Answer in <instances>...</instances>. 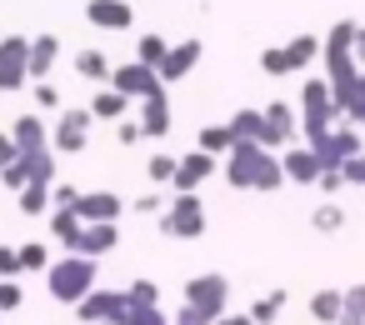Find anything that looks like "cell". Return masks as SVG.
Returning <instances> with one entry per match:
<instances>
[{"instance_id": "6da1fadb", "label": "cell", "mask_w": 365, "mask_h": 325, "mask_svg": "<svg viewBox=\"0 0 365 325\" xmlns=\"http://www.w3.org/2000/svg\"><path fill=\"white\" fill-rule=\"evenodd\" d=\"M225 180H230L235 190H280L285 170H280V160H275L265 145H255V140H235L230 165H225Z\"/></svg>"}, {"instance_id": "7a4b0ae2", "label": "cell", "mask_w": 365, "mask_h": 325, "mask_svg": "<svg viewBox=\"0 0 365 325\" xmlns=\"http://www.w3.org/2000/svg\"><path fill=\"white\" fill-rule=\"evenodd\" d=\"M46 285H51V295H56L61 305H81V300L96 290V260L71 250L66 260H56V265L46 270Z\"/></svg>"}, {"instance_id": "3957f363", "label": "cell", "mask_w": 365, "mask_h": 325, "mask_svg": "<svg viewBox=\"0 0 365 325\" xmlns=\"http://www.w3.org/2000/svg\"><path fill=\"white\" fill-rule=\"evenodd\" d=\"M91 105H71V110H61V120L51 125V150L56 155H81L86 145H91Z\"/></svg>"}, {"instance_id": "277c9868", "label": "cell", "mask_w": 365, "mask_h": 325, "mask_svg": "<svg viewBox=\"0 0 365 325\" xmlns=\"http://www.w3.org/2000/svg\"><path fill=\"white\" fill-rule=\"evenodd\" d=\"M160 230L175 235V240H195V235H205V205H200L195 195H175V200L165 205V215H160Z\"/></svg>"}, {"instance_id": "5b68a950", "label": "cell", "mask_w": 365, "mask_h": 325, "mask_svg": "<svg viewBox=\"0 0 365 325\" xmlns=\"http://www.w3.org/2000/svg\"><path fill=\"white\" fill-rule=\"evenodd\" d=\"M225 295H230V280L225 275H195V280H185V305L200 310L210 325L225 315Z\"/></svg>"}, {"instance_id": "8992f818", "label": "cell", "mask_w": 365, "mask_h": 325, "mask_svg": "<svg viewBox=\"0 0 365 325\" xmlns=\"http://www.w3.org/2000/svg\"><path fill=\"white\" fill-rule=\"evenodd\" d=\"M31 81V41L6 36L0 41V91H21Z\"/></svg>"}, {"instance_id": "52a82bcc", "label": "cell", "mask_w": 365, "mask_h": 325, "mask_svg": "<svg viewBox=\"0 0 365 325\" xmlns=\"http://www.w3.org/2000/svg\"><path fill=\"white\" fill-rule=\"evenodd\" d=\"M125 310H130V295L125 290H91L81 305H76V315L86 320V325H120L125 320Z\"/></svg>"}, {"instance_id": "ba28073f", "label": "cell", "mask_w": 365, "mask_h": 325, "mask_svg": "<svg viewBox=\"0 0 365 325\" xmlns=\"http://www.w3.org/2000/svg\"><path fill=\"white\" fill-rule=\"evenodd\" d=\"M300 105H305V130H310V140L325 135V125L340 115V110H335V96H330L325 81H310V86L300 91Z\"/></svg>"}, {"instance_id": "9c48e42d", "label": "cell", "mask_w": 365, "mask_h": 325, "mask_svg": "<svg viewBox=\"0 0 365 325\" xmlns=\"http://www.w3.org/2000/svg\"><path fill=\"white\" fill-rule=\"evenodd\" d=\"M110 91H120V96H130V100H135V96L145 100V96L165 91V86H160V76H155L150 66L130 61V66H115V71H110Z\"/></svg>"}, {"instance_id": "30bf717a", "label": "cell", "mask_w": 365, "mask_h": 325, "mask_svg": "<svg viewBox=\"0 0 365 325\" xmlns=\"http://www.w3.org/2000/svg\"><path fill=\"white\" fill-rule=\"evenodd\" d=\"M120 210H125V200L115 190H81V200H76V215L86 225H115Z\"/></svg>"}, {"instance_id": "8fae6325", "label": "cell", "mask_w": 365, "mask_h": 325, "mask_svg": "<svg viewBox=\"0 0 365 325\" xmlns=\"http://www.w3.org/2000/svg\"><path fill=\"white\" fill-rule=\"evenodd\" d=\"M210 170H215V155H205V150L180 155V160H175V180H170V185H175V195H195V185H200Z\"/></svg>"}, {"instance_id": "7c38bea8", "label": "cell", "mask_w": 365, "mask_h": 325, "mask_svg": "<svg viewBox=\"0 0 365 325\" xmlns=\"http://www.w3.org/2000/svg\"><path fill=\"white\" fill-rule=\"evenodd\" d=\"M195 61H200V41H180V46H170L165 51V61H160V86H170V81H185L190 71H195Z\"/></svg>"}, {"instance_id": "4fadbf2b", "label": "cell", "mask_w": 365, "mask_h": 325, "mask_svg": "<svg viewBox=\"0 0 365 325\" xmlns=\"http://www.w3.org/2000/svg\"><path fill=\"white\" fill-rule=\"evenodd\" d=\"M86 21H91L96 31H130L135 11L125 6V0H91V6H86Z\"/></svg>"}, {"instance_id": "5bb4252c", "label": "cell", "mask_w": 365, "mask_h": 325, "mask_svg": "<svg viewBox=\"0 0 365 325\" xmlns=\"http://www.w3.org/2000/svg\"><path fill=\"white\" fill-rule=\"evenodd\" d=\"M11 140L21 145V155H26V150H46V145H51V125H46L36 110H31V115H16V125H11Z\"/></svg>"}, {"instance_id": "9a60e30c", "label": "cell", "mask_w": 365, "mask_h": 325, "mask_svg": "<svg viewBox=\"0 0 365 325\" xmlns=\"http://www.w3.org/2000/svg\"><path fill=\"white\" fill-rule=\"evenodd\" d=\"M56 56H61V36H51V31H46V36H36V41H31V81H36V86H46V81H51Z\"/></svg>"}, {"instance_id": "2e32d148", "label": "cell", "mask_w": 365, "mask_h": 325, "mask_svg": "<svg viewBox=\"0 0 365 325\" xmlns=\"http://www.w3.org/2000/svg\"><path fill=\"white\" fill-rule=\"evenodd\" d=\"M115 245H120V225H86V235H81L76 255H91V260H101V255H110Z\"/></svg>"}, {"instance_id": "e0dca14e", "label": "cell", "mask_w": 365, "mask_h": 325, "mask_svg": "<svg viewBox=\"0 0 365 325\" xmlns=\"http://www.w3.org/2000/svg\"><path fill=\"white\" fill-rule=\"evenodd\" d=\"M140 130L155 140V135H170V100H165V91H155V96H145V110H140Z\"/></svg>"}, {"instance_id": "ac0fdd59", "label": "cell", "mask_w": 365, "mask_h": 325, "mask_svg": "<svg viewBox=\"0 0 365 325\" xmlns=\"http://www.w3.org/2000/svg\"><path fill=\"white\" fill-rule=\"evenodd\" d=\"M280 170H285V180H300V185L320 180V160H315V150H285Z\"/></svg>"}, {"instance_id": "d6986e66", "label": "cell", "mask_w": 365, "mask_h": 325, "mask_svg": "<svg viewBox=\"0 0 365 325\" xmlns=\"http://www.w3.org/2000/svg\"><path fill=\"white\" fill-rule=\"evenodd\" d=\"M51 235H56V245L76 250V245H81V235H86V220H81L76 210H51Z\"/></svg>"}, {"instance_id": "ffe728a7", "label": "cell", "mask_w": 365, "mask_h": 325, "mask_svg": "<svg viewBox=\"0 0 365 325\" xmlns=\"http://www.w3.org/2000/svg\"><path fill=\"white\" fill-rule=\"evenodd\" d=\"M265 125H270V130H265V150H270V145H285V140L295 135V110H290V105H270V110H265Z\"/></svg>"}, {"instance_id": "44dd1931", "label": "cell", "mask_w": 365, "mask_h": 325, "mask_svg": "<svg viewBox=\"0 0 365 325\" xmlns=\"http://www.w3.org/2000/svg\"><path fill=\"white\" fill-rule=\"evenodd\" d=\"M265 110H235V120H230V135L235 140H255V145H265Z\"/></svg>"}, {"instance_id": "7402d4cb", "label": "cell", "mask_w": 365, "mask_h": 325, "mask_svg": "<svg viewBox=\"0 0 365 325\" xmlns=\"http://www.w3.org/2000/svg\"><path fill=\"white\" fill-rule=\"evenodd\" d=\"M21 165H26V175H31V180L56 185V150H51V145H46V150H26V155H21Z\"/></svg>"}, {"instance_id": "603a6c76", "label": "cell", "mask_w": 365, "mask_h": 325, "mask_svg": "<svg viewBox=\"0 0 365 325\" xmlns=\"http://www.w3.org/2000/svg\"><path fill=\"white\" fill-rule=\"evenodd\" d=\"M125 105H130V96H120V91H96L91 115H96V120H125Z\"/></svg>"}, {"instance_id": "cb8c5ba5", "label": "cell", "mask_w": 365, "mask_h": 325, "mask_svg": "<svg viewBox=\"0 0 365 325\" xmlns=\"http://www.w3.org/2000/svg\"><path fill=\"white\" fill-rule=\"evenodd\" d=\"M195 150H205V155H230V150H235L230 125H205V130L195 135Z\"/></svg>"}, {"instance_id": "d4e9b609", "label": "cell", "mask_w": 365, "mask_h": 325, "mask_svg": "<svg viewBox=\"0 0 365 325\" xmlns=\"http://www.w3.org/2000/svg\"><path fill=\"white\" fill-rule=\"evenodd\" d=\"M76 76H81V81H110L106 51H76Z\"/></svg>"}, {"instance_id": "484cf974", "label": "cell", "mask_w": 365, "mask_h": 325, "mask_svg": "<svg viewBox=\"0 0 365 325\" xmlns=\"http://www.w3.org/2000/svg\"><path fill=\"white\" fill-rule=\"evenodd\" d=\"M21 210H26V215H46V210H56V205H51V185L31 180V185L21 190Z\"/></svg>"}, {"instance_id": "4316f807", "label": "cell", "mask_w": 365, "mask_h": 325, "mask_svg": "<svg viewBox=\"0 0 365 325\" xmlns=\"http://www.w3.org/2000/svg\"><path fill=\"white\" fill-rule=\"evenodd\" d=\"M340 310H345V295L340 290H315V300H310V315L315 320H340Z\"/></svg>"}, {"instance_id": "83f0119b", "label": "cell", "mask_w": 365, "mask_h": 325, "mask_svg": "<svg viewBox=\"0 0 365 325\" xmlns=\"http://www.w3.org/2000/svg\"><path fill=\"white\" fill-rule=\"evenodd\" d=\"M165 51H170V46H165L160 36H140V41H135V61H140V66H150V71H160Z\"/></svg>"}, {"instance_id": "f1b7e54d", "label": "cell", "mask_w": 365, "mask_h": 325, "mask_svg": "<svg viewBox=\"0 0 365 325\" xmlns=\"http://www.w3.org/2000/svg\"><path fill=\"white\" fill-rule=\"evenodd\" d=\"M285 51H290V66L300 71V66H310V61L320 56V41H315V36H295V41L285 46Z\"/></svg>"}, {"instance_id": "f546056e", "label": "cell", "mask_w": 365, "mask_h": 325, "mask_svg": "<svg viewBox=\"0 0 365 325\" xmlns=\"http://www.w3.org/2000/svg\"><path fill=\"white\" fill-rule=\"evenodd\" d=\"M340 325H365V285L345 290V310H340Z\"/></svg>"}, {"instance_id": "4dcf8cb0", "label": "cell", "mask_w": 365, "mask_h": 325, "mask_svg": "<svg viewBox=\"0 0 365 325\" xmlns=\"http://www.w3.org/2000/svg\"><path fill=\"white\" fill-rule=\"evenodd\" d=\"M56 260H51V250L41 245V240H31V245H21V270H51Z\"/></svg>"}, {"instance_id": "1f68e13d", "label": "cell", "mask_w": 365, "mask_h": 325, "mask_svg": "<svg viewBox=\"0 0 365 325\" xmlns=\"http://www.w3.org/2000/svg\"><path fill=\"white\" fill-rule=\"evenodd\" d=\"M280 305H285V290H270L265 300H255V310H250V320H255V325H270Z\"/></svg>"}, {"instance_id": "d6a6232c", "label": "cell", "mask_w": 365, "mask_h": 325, "mask_svg": "<svg viewBox=\"0 0 365 325\" xmlns=\"http://www.w3.org/2000/svg\"><path fill=\"white\" fill-rule=\"evenodd\" d=\"M120 325H170V320L160 315V305H130Z\"/></svg>"}, {"instance_id": "836d02e7", "label": "cell", "mask_w": 365, "mask_h": 325, "mask_svg": "<svg viewBox=\"0 0 365 325\" xmlns=\"http://www.w3.org/2000/svg\"><path fill=\"white\" fill-rule=\"evenodd\" d=\"M260 71H265V76H290V71H295V66H290V51H285V46H280V51H265V56H260Z\"/></svg>"}, {"instance_id": "e575fe53", "label": "cell", "mask_w": 365, "mask_h": 325, "mask_svg": "<svg viewBox=\"0 0 365 325\" xmlns=\"http://www.w3.org/2000/svg\"><path fill=\"white\" fill-rule=\"evenodd\" d=\"M330 150H335L340 160H355V155H360V140H355V130H330Z\"/></svg>"}, {"instance_id": "d590c367", "label": "cell", "mask_w": 365, "mask_h": 325, "mask_svg": "<svg viewBox=\"0 0 365 325\" xmlns=\"http://www.w3.org/2000/svg\"><path fill=\"white\" fill-rule=\"evenodd\" d=\"M130 305H160V290H155V280H130Z\"/></svg>"}, {"instance_id": "8d00e7d4", "label": "cell", "mask_w": 365, "mask_h": 325, "mask_svg": "<svg viewBox=\"0 0 365 325\" xmlns=\"http://www.w3.org/2000/svg\"><path fill=\"white\" fill-rule=\"evenodd\" d=\"M145 175H150L155 185H170V180H175V160H170V155H155V160L145 165Z\"/></svg>"}, {"instance_id": "74e56055", "label": "cell", "mask_w": 365, "mask_h": 325, "mask_svg": "<svg viewBox=\"0 0 365 325\" xmlns=\"http://www.w3.org/2000/svg\"><path fill=\"white\" fill-rule=\"evenodd\" d=\"M21 275V245H0V280Z\"/></svg>"}, {"instance_id": "f35d334b", "label": "cell", "mask_w": 365, "mask_h": 325, "mask_svg": "<svg viewBox=\"0 0 365 325\" xmlns=\"http://www.w3.org/2000/svg\"><path fill=\"white\" fill-rule=\"evenodd\" d=\"M0 185H11V190L21 195V190L31 185V175H26V165H21V160H16V165H6V170H0Z\"/></svg>"}, {"instance_id": "ab89813d", "label": "cell", "mask_w": 365, "mask_h": 325, "mask_svg": "<svg viewBox=\"0 0 365 325\" xmlns=\"http://www.w3.org/2000/svg\"><path fill=\"white\" fill-rule=\"evenodd\" d=\"M21 300H26V290L16 280H0V310H21Z\"/></svg>"}, {"instance_id": "60d3db41", "label": "cell", "mask_w": 365, "mask_h": 325, "mask_svg": "<svg viewBox=\"0 0 365 325\" xmlns=\"http://www.w3.org/2000/svg\"><path fill=\"white\" fill-rule=\"evenodd\" d=\"M21 160V145L11 140V130H0V170H6V165H16Z\"/></svg>"}, {"instance_id": "b9f144b4", "label": "cell", "mask_w": 365, "mask_h": 325, "mask_svg": "<svg viewBox=\"0 0 365 325\" xmlns=\"http://www.w3.org/2000/svg\"><path fill=\"white\" fill-rule=\"evenodd\" d=\"M115 140H120V145H135V140H145L140 120H120V125H115Z\"/></svg>"}, {"instance_id": "7bdbcfd3", "label": "cell", "mask_w": 365, "mask_h": 325, "mask_svg": "<svg viewBox=\"0 0 365 325\" xmlns=\"http://www.w3.org/2000/svg\"><path fill=\"white\" fill-rule=\"evenodd\" d=\"M130 210H140V215H165V195H160V190H155V195H140Z\"/></svg>"}, {"instance_id": "ee69618b", "label": "cell", "mask_w": 365, "mask_h": 325, "mask_svg": "<svg viewBox=\"0 0 365 325\" xmlns=\"http://www.w3.org/2000/svg\"><path fill=\"white\" fill-rule=\"evenodd\" d=\"M36 100H41L46 110H61V91H56L51 81H46V86H36Z\"/></svg>"}, {"instance_id": "f6af8a7d", "label": "cell", "mask_w": 365, "mask_h": 325, "mask_svg": "<svg viewBox=\"0 0 365 325\" xmlns=\"http://www.w3.org/2000/svg\"><path fill=\"white\" fill-rule=\"evenodd\" d=\"M175 325H210L200 310H190V305H180V315H175Z\"/></svg>"}, {"instance_id": "bcb514c9", "label": "cell", "mask_w": 365, "mask_h": 325, "mask_svg": "<svg viewBox=\"0 0 365 325\" xmlns=\"http://www.w3.org/2000/svg\"><path fill=\"white\" fill-rule=\"evenodd\" d=\"M315 225H320V230H340V210H320Z\"/></svg>"}, {"instance_id": "7dc6e473", "label": "cell", "mask_w": 365, "mask_h": 325, "mask_svg": "<svg viewBox=\"0 0 365 325\" xmlns=\"http://www.w3.org/2000/svg\"><path fill=\"white\" fill-rule=\"evenodd\" d=\"M345 115H350V120H355V125H365V96H360V100H355V105H350V110H345Z\"/></svg>"}, {"instance_id": "c3c4849f", "label": "cell", "mask_w": 365, "mask_h": 325, "mask_svg": "<svg viewBox=\"0 0 365 325\" xmlns=\"http://www.w3.org/2000/svg\"><path fill=\"white\" fill-rule=\"evenodd\" d=\"M215 325H255V320H250V315H220Z\"/></svg>"}, {"instance_id": "681fc988", "label": "cell", "mask_w": 365, "mask_h": 325, "mask_svg": "<svg viewBox=\"0 0 365 325\" xmlns=\"http://www.w3.org/2000/svg\"><path fill=\"white\" fill-rule=\"evenodd\" d=\"M355 56H365V31H355Z\"/></svg>"}, {"instance_id": "f907efd6", "label": "cell", "mask_w": 365, "mask_h": 325, "mask_svg": "<svg viewBox=\"0 0 365 325\" xmlns=\"http://www.w3.org/2000/svg\"><path fill=\"white\" fill-rule=\"evenodd\" d=\"M360 96H365V71H360Z\"/></svg>"}]
</instances>
